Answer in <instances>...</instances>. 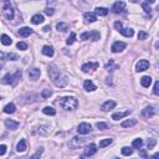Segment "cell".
<instances>
[{
  "instance_id": "obj_15",
  "label": "cell",
  "mask_w": 159,
  "mask_h": 159,
  "mask_svg": "<svg viewBox=\"0 0 159 159\" xmlns=\"http://www.w3.org/2000/svg\"><path fill=\"white\" fill-rule=\"evenodd\" d=\"M83 87H85V90L88 91V92H92V91L96 90V85H94L91 80H86L85 83H83Z\"/></svg>"
},
{
  "instance_id": "obj_16",
  "label": "cell",
  "mask_w": 159,
  "mask_h": 159,
  "mask_svg": "<svg viewBox=\"0 0 159 159\" xmlns=\"http://www.w3.org/2000/svg\"><path fill=\"white\" fill-rule=\"evenodd\" d=\"M5 126L9 128L10 131H15L19 127V123L15 122V121H13V119H6L5 121Z\"/></svg>"
},
{
  "instance_id": "obj_3",
  "label": "cell",
  "mask_w": 159,
  "mask_h": 159,
  "mask_svg": "<svg viewBox=\"0 0 159 159\" xmlns=\"http://www.w3.org/2000/svg\"><path fill=\"white\" fill-rule=\"evenodd\" d=\"M20 77H21V71L18 70L14 75H11V73L5 75V76H4V78H3V83H5V85L15 86V85H16V83L19 82Z\"/></svg>"
},
{
  "instance_id": "obj_20",
  "label": "cell",
  "mask_w": 159,
  "mask_h": 159,
  "mask_svg": "<svg viewBox=\"0 0 159 159\" xmlns=\"http://www.w3.org/2000/svg\"><path fill=\"white\" fill-rule=\"evenodd\" d=\"M31 22L34 25H39V24H41V22H44V16L40 15V14L34 15V16L31 18Z\"/></svg>"
},
{
  "instance_id": "obj_25",
  "label": "cell",
  "mask_w": 159,
  "mask_h": 159,
  "mask_svg": "<svg viewBox=\"0 0 159 159\" xmlns=\"http://www.w3.org/2000/svg\"><path fill=\"white\" fill-rule=\"evenodd\" d=\"M135 124H137V119H127L122 123V127L128 128V127H133V126H135Z\"/></svg>"
},
{
  "instance_id": "obj_27",
  "label": "cell",
  "mask_w": 159,
  "mask_h": 159,
  "mask_svg": "<svg viewBox=\"0 0 159 159\" xmlns=\"http://www.w3.org/2000/svg\"><path fill=\"white\" fill-rule=\"evenodd\" d=\"M56 29L59 30V31H62V32H65L69 30V25L66 24V22H59L57 25H56Z\"/></svg>"
},
{
  "instance_id": "obj_51",
  "label": "cell",
  "mask_w": 159,
  "mask_h": 159,
  "mask_svg": "<svg viewBox=\"0 0 159 159\" xmlns=\"http://www.w3.org/2000/svg\"><path fill=\"white\" fill-rule=\"evenodd\" d=\"M146 1L148 4H154V3H156V0H146Z\"/></svg>"
},
{
  "instance_id": "obj_31",
  "label": "cell",
  "mask_w": 159,
  "mask_h": 159,
  "mask_svg": "<svg viewBox=\"0 0 159 159\" xmlns=\"http://www.w3.org/2000/svg\"><path fill=\"white\" fill-rule=\"evenodd\" d=\"M100 32L98 31H96V30H94V31H91L90 32V39L92 40V41H97V40H100Z\"/></svg>"
},
{
  "instance_id": "obj_39",
  "label": "cell",
  "mask_w": 159,
  "mask_h": 159,
  "mask_svg": "<svg viewBox=\"0 0 159 159\" xmlns=\"http://www.w3.org/2000/svg\"><path fill=\"white\" fill-rule=\"evenodd\" d=\"M6 59L7 60H11V61H16V60H19V56L16 54H7L6 55Z\"/></svg>"
},
{
  "instance_id": "obj_46",
  "label": "cell",
  "mask_w": 159,
  "mask_h": 159,
  "mask_svg": "<svg viewBox=\"0 0 159 159\" xmlns=\"http://www.w3.org/2000/svg\"><path fill=\"white\" fill-rule=\"evenodd\" d=\"M5 153H6V146L1 144L0 146V156H4Z\"/></svg>"
},
{
  "instance_id": "obj_18",
  "label": "cell",
  "mask_w": 159,
  "mask_h": 159,
  "mask_svg": "<svg viewBox=\"0 0 159 159\" xmlns=\"http://www.w3.org/2000/svg\"><path fill=\"white\" fill-rule=\"evenodd\" d=\"M142 115L146 117V118H150V117L154 116V108L153 107H146L144 109H143Z\"/></svg>"
},
{
  "instance_id": "obj_40",
  "label": "cell",
  "mask_w": 159,
  "mask_h": 159,
  "mask_svg": "<svg viewBox=\"0 0 159 159\" xmlns=\"http://www.w3.org/2000/svg\"><path fill=\"white\" fill-rule=\"evenodd\" d=\"M16 46H18L19 50H22V51H24V50H26V49H28V44H26V42H22V41H21V42H18Z\"/></svg>"
},
{
  "instance_id": "obj_38",
  "label": "cell",
  "mask_w": 159,
  "mask_h": 159,
  "mask_svg": "<svg viewBox=\"0 0 159 159\" xmlns=\"http://www.w3.org/2000/svg\"><path fill=\"white\" fill-rule=\"evenodd\" d=\"M52 94V92L50 90H42V92H41V97L42 98H49Z\"/></svg>"
},
{
  "instance_id": "obj_10",
  "label": "cell",
  "mask_w": 159,
  "mask_h": 159,
  "mask_svg": "<svg viewBox=\"0 0 159 159\" xmlns=\"http://www.w3.org/2000/svg\"><path fill=\"white\" fill-rule=\"evenodd\" d=\"M98 69V62H87L85 65H82L81 70L83 72H90V71H93V70H97Z\"/></svg>"
},
{
  "instance_id": "obj_53",
  "label": "cell",
  "mask_w": 159,
  "mask_h": 159,
  "mask_svg": "<svg viewBox=\"0 0 159 159\" xmlns=\"http://www.w3.org/2000/svg\"><path fill=\"white\" fill-rule=\"evenodd\" d=\"M1 67H3V63H1V62H0V69H1Z\"/></svg>"
},
{
  "instance_id": "obj_41",
  "label": "cell",
  "mask_w": 159,
  "mask_h": 159,
  "mask_svg": "<svg viewBox=\"0 0 159 159\" xmlns=\"http://www.w3.org/2000/svg\"><path fill=\"white\" fill-rule=\"evenodd\" d=\"M148 37V34L144 32V31H139L138 34V40H146Z\"/></svg>"
},
{
  "instance_id": "obj_33",
  "label": "cell",
  "mask_w": 159,
  "mask_h": 159,
  "mask_svg": "<svg viewBox=\"0 0 159 159\" xmlns=\"http://www.w3.org/2000/svg\"><path fill=\"white\" fill-rule=\"evenodd\" d=\"M156 144H157V139H154V138H150V139H148V142H147L148 149H153L154 147H156Z\"/></svg>"
},
{
  "instance_id": "obj_7",
  "label": "cell",
  "mask_w": 159,
  "mask_h": 159,
  "mask_svg": "<svg viewBox=\"0 0 159 159\" xmlns=\"http://www.w3.org/2000/svg\"><path fill=\"white\" fill-rule=\"evenodd\" d=\"M97 147H96V144H93V143H91V144H88L85 148V150H83V156L85 157H91V156H93L94 153L97 152Z\"/></svg>"
},
{
  "instance_id": "obj_19",
  "label": "cell",
  "mask_w": 159,
  "mask_h": 159,
  "mask_svg": "<svg viewBox=\"0 0 159 159\" xmlns=\"http://www.w3.org/2000/svg\"><path fill=\"white\" fill-rule=\"evenodd\" d=\"M32 34V30L30 28H21L20 30H19V35L22 36V37H28Z\"/></svg>"
},
{
  "instance_id": "obj_6",
  "label": "cell",
  "mask_w": 159,
  "mask_h": 159,
  "mask_svg": "<svg viewBox=\"0 0 159 159\" xmlns=\"http://www.w3.org/2000/svg\"><path fill=\"white\" fill-rule=\"evenodd\" d=\"M126 46H127L126 42H122V41H116V42L112 45L111 50H112V52H115V54H117V52L123 51L124 49H126Z\"/></svg>"
},
{
  "instance_id": "obj_17",
  "label": "cell",
  "mask_w": 159,
  "mask_h": 159,
  "mask_svg": "<svg viewBox=\"0 0 159 159\" xmlns=\"http://www.w3.org/2000/svg\"><path fill=\"white\" fill-rule=\"evenodd\" d=\"M119 32L122 34L123 36H126V37H132V36L134 35V31L131 28H122V29L119 30Z\"/></svg>"
},
{
  "instance_id": "obj_47",
  "label": "cell",
  "mask_w": 159,
  "mask_h": 159,
  "mask_svg": "<svg viewBox=\"0 0 159 159\" xmlns=\"http://www.w3.org/2000/svg\"><path fill=\"white\" fill-rule=\"evenodd\" d=\"M81 40H90V32H83L81 35Z\"/></svg>"
},
{
  "instance_id": "obj_44",
  "label": "cell",
  "mask_w": 159,
  "mask_h": 159,
  "mask_svg": "<svg viewBox=\"0 0 159 159\" xmlns=\"http://www.w3.org/2000/svg\"><path fill=\"white\" fill-rule=\"evenodd\" d=\"M45 14L51 16V15H54V9H52V7H46V9H45Z\"/></svg>"
},
{
  "instance_id": "obj_26",
  "label": "cell",
  "mask_w": 159,
  "mask_h": 159,
  "mask_svg": "<svg viewBox=\"0 0 159 159\" xmlns=\"http://www.w3.org/2000/svg\"><path fill=\"white\" fill-rule=\"evenodd\" d=\"M15 109H16V108H15V104L14 103H9V104H6L5 107H4V112L11 115V113L15 112Z\"/></svg>"
},
{
  "instance_id": "obj_42",
  "label": "cell",
  "mask_w": 159,
  "mask_h": 159,
  "mask_svg": "<svg viewBox=\"0 0 159 159\" xmlns=\"http://www.w3.org/2000/svg\"><path fill=\"white\" fill-rule=\"evenodd\" d=\"M142 7L144 9L146 13H150V11H152V9H150V6L148 5V3H143V4H142Z\"/></svg>"
},
{
  "instance_id": "obj_22",
  "label": "cell",
  "mask_w": 159,
  "mask_h": 159,
  "mask_svg": "<svg viewBox=\"0 0 159 159\" xmlns=\"http://www.w3.org/2000/svg\"><path fill=\"white\" fill-rule=\"evenodd\" d=\"M85 20L86 22H94L97 20V16L94 13H86L85 14Z\"/></svg>"
},
{
  "instance_id": "obj_21",
  "label": "cell",
  "mask_w": 159,
  "mask_h": 159,
  "mask_svg": "<svg viewBox=\"0 0 159 159\" xmlns=\"http://www.w3.org/2000/svg\"><path fill=\"white\" fill-rule=\"evenodd\" d=\"M42 54L45 56H49V57H52L55 52H54V49H52L51 46H44L42 47Z\"/></svg>"
},
{
  "instance_id": "obj_4",
  "label": "cell",
  "mask_w": 159,
  "mask_h": 159,
  "mask_svg": "<svg viewBox=\"0 0 159 159\" xmlns=\"http://www.w3.org/2000/svg\"><path fill=\"white\" fill-rule=\"evenodd\" d=\"M3 14L7 20H11L14 18V7L11 5L10 0H4V5H3Z\"/></svg>"
},
{
  "instance_id": "obj_5",
  "label": "cell",
  "mask_w": 159,
  "mask_h": 159,
  "mask_svg": "<svg viewBox=\"0 0 159 159\" xmlns=\"http://www.w3.org/2000/svg\"><path fill=\"white\" fill-rule=\"evenodd\" d=\"M83 144H85V138H78V137H73L69 143L70 148H72V149H77L80 147H82Z\"/></svg>"
},
{
  "instance_id": "obj_12",
  "label": "cell",
  "mask_w": 159,
  "mask_h": 159,
  "mask_svg": "<svg viewBox=\"0 0 159 159\" xmlns=\"http://www.w3.org/2000/svg\"><path fill=\"white\" fill-rule=\"evenodd\" d=\"M115 107H116V102L115 101H107V102H104V103L102 104L101 109L103 112H108V111H111V109H113Z\"/></svg>"
},
{
  "instance_id": "obj_48",
  "label": "cell",
  "mask_w": 159,
  "mask_h": 159,
  "mask_svg": "<svg viewBox=\"0 0 159 159\" xmlns=\"http://www.w3.org/2000/svg\"><path fill=\"white\" fill-rule=\"evenodd\" d=\"M41 153H42V148H40V149H39V152H37V153L35 154V156H32V158H37V157H40V156H41Z\"/></svg>"
},
{
  "instance_id": "obj_9",
  "label": "cell",
  "mask_w": 159,
  "mask_h": 159,
  "mask_svg": "<svg viewBox=\"0 0 159 159\" xmlns=\"http://www.w3.org/2000/svg\"><path fill=\"white\" fill-rule=\"evenodd\" d=\"M91 129H92V127H91V124H88V123H81L77 127V132L80 134H87L91 132Z\"/></svg>"
},
{
  "instance_id": "obj_14",
  "label": "cell",
  "mask_w": 159,
  "mask_h": 159,
  "mask_svg": "<svg viewBox=\"0 0 159 159\" xmlns=\"http://www.w3.org/2000/svg\"><path fill=\"white\" fill-rule=\"evenodd\" d=\"M131 113V111L128 109V111H126V112H117V113H113L112 115V119H115V121H118V119H122V118H124L126 116H128Z\"/></svg>"
},
{
  "instance_id": "obj_32",
  "label": "cell",
  "mask_w": 159,
  "mask_h": 159,
  "mask_svg": "<svg viewBox=\"0 0 159 159\" xmlns=\"http://www.w3.org/2000/svg\"><path fill=\"white\" fill-rule=\"evenodd\" d=\"M112 143V139L111 138H106V139H102L100 142V148H104V147L109 146Z\"/></svg>"
},
{
  "instance_id": "obj_11",
  "label": "cell",
  "mask_w": 159,
  "mask_h": 159,
  "mask_svg": "<svg viewBox=\"0 0 159 159\" xmlns=\"http://www.w3.org/2000/svg\"><path fill=\"white\" fill-rule=\"evenodd\" d=\"M148 67H149V62L147 61V60H139V61L137 62L135 69H137L138 72H142V71H146Z\"/></svg>"
},
{
  "instance_id": "obj_13",
  "label": "cell",
  "mask_w": 159,
  "mask_h": 159,
  "mask_svg": "<svg viewBox=\"0 0 159 159\" xmlns=\"http://www.w3.org/2000/svg\"><path fill=\"white\" fill-rule=\"evenodd\" d=\"M40 70L39 69H31V70H29V77L30 80H32V81H35V80H37L40 77Z\"/></svg>"
},
{
  "instance_id": "obj_43",
  "label": "cell",
  "mask_w": 159,
  "mask_h": 159,
  "mask_svg": "<svg viewBox=\"0 0 159 159\" xmlns=\"http://www.w3.org/2000/svg\"><path fill=\"white\" fill-rule=\"evenodd\" d=\"M153 92H154V94H159V82L157 81L156 83H154V88H153Z\"/></svg>"
},
{
  "instance_id": "obj_49",
  "label": "cell",
  "mask_w": 159,
  "mask_h": 159,
  "mask_svg": "<svg viewBox=\"0 0 159 159\" xmlns=\"http://www.w3.org/2000/svg\"><path fill=\"white\" fill-rule=\"evenodd\" d=\"M139 154H141V157L147 158V152H146V150H141V153H139Z\"/></svg>"
},
{
  "instance_id": "obj_34",
  "label": "cell",
  "mask_w": 159,
  "mask_h": 159,
  "mask_svg": "<svg viewBox=\"0 0 159 159\" xmlns=\"http://www.w3.org/2000/svg\"><path fill=\"white\" fill-rule=\"evenodd\" d=\"M132 153H133V150H132L129 147H123V148H122V154H123V156L128 157V156H131Z\"/></svg>"
},
{
  "instance_id": "obj_45",
  "label": "cell",
  "mask_w": 159,
  "mask_h": 159,
  "mask_svg": "<svg viewBox=\"0 0 159 159\" xmlns=\"http://www.w3.org/2000/svg\"><path fill=\"white\" fill-rule=\"evenodd\" d=\"M115 28H116V30H118V31H119V30L123 28L122 22H121V21H116V22H115Z\"/></svg>"
},
{
  "instance_id": "obj_52",
  "label": "cell",
  "mask_w": 159,
  "mask_h": 159,
  "mask_svg": "<svg viewBox=\"0 0 159 159\" xmlns=\"http://www.w3.org/2000/svg\"><path fill=\"white\" fill-rule=\"evenodd\" d=\"M131 1H132V3H138L139 0H131Z\"/></svg>"
},
{
  "instance_id": "obj_24",
  "label": "cell",
  "mask_w": 159,
  "mask_h": 159,
  "mask_svg": "<svg viewBox=\"0 0 159 159\" xmlns=\"http://www.w3.org/2000/svg\"><path fill=\"white\" fill-rule=\"evenodd\" d=\"M150 83H152V77L150 76H144V77L141 78V85L143 87H146V88L150 86Z\"/></svg>"
},
{
  "instance_id": "obj_1",
  "label": "cell",
  "mask_w": 159,
  "mask_h": 159,
  "mask_svg": "<svg viewBox=\"0 0 159 159\" xmlns=\"http://www.w3.org/2000/svg\"><path fill=\"white\" fill-rule=\"evenodd\" d=\"M49 76L52 80V82L55 83V86L60 87V88H63L67 85V82H69L67 77L63 73L60 72V70L55 65H51L49 67Z\"/></svg>"
},
{
  "instance_id": "obj_37",
  "label": "cell",
  "mask_w": 159,
  "mask_h": 159,
  "mask_svg": "<svg viewBox=\"0 0 159 159\" xmlns=\"http://www.w3.org/2000/svg\"><path fill=\"white\" fill-rule=\"evenodd\" d=\"M96 127L98 128V129H101V131H104V129H107V128H108V124L107 123H103V122H98L96 124Z\"/></svg>"
},
{
  "instance_id": "obj_36",
  "label": "cell",
  "mask_w": 159,
  "mask_h": 159,
  "mask_svg": "<svg viewBox=\"0 0 159 159\" xmlns=\"http://www.w3.org/2000/svg\"><path fill=\"white\" fill-rule=\"evenodd\" d=\"M142 146H143V141H142L141 138L134 139V141H133V147H134V148H138V149H139Z\"/></svg>"
},
{
  "instance_id": "obj_8",
  "label": "cell",
  "mask_w": 159,
  "mask_h": 159,
  "mask_svg": "<svg viewBox=\"0 0 159 159\" xmlns=\"http://www.w3.org/2000/svg\"><path fill=\"white\" fill-rule=\"evenodd\" d=\"M124 7H126V4H124L123 1H117V3L113 4L111 10H112V13H115V14H119L124 10Z\"/></svg>"
},
{
  "instance_id": "obj_28",
  "label": "cell",
  "mask_w": 159,
  "mask_h": 159,
  "mask_svg": "<svg viewBox=\"0 0 159 159\" xmlns=\"http://www.w3.org/2000/svg\"><path fill=\"white\" fill-rule=\"evenodd\" d=\"M94 13H96L97 15H100V16H106V15L108 14V10L106 9V7H97Z\"/></svg>"
},
{
  "instance_id": "obj_35",
  "label": "cell",
  "mask_w": 159,
  "mask_h": 159,
  "mask_svg": "<svg viewBox=\"0 0 159 159\" xmlns=\"http://www.w3.org/2000/svg\"><path fill=\"white\" fill-rule=\"evenodd\" d=\"M75 39H76V34H75V32H71L70 37L66 40V44H67V45H72V44L75 42Z\"/></svg>"
},
{
  "instance_id": "obj_2",
  "label": "cell",
  "mask_w": 159,
  "mask_h": 159,
  "mask_svg": "<svg viewBox=\"0 0 159 159\" xmlns=\"http://www.w3.org/2000/svg\"><path fill=\"white\" fill-rule=\"evenodd\" d=\"M59 103H60V106H61L63 109H66V111H73V109L77 108L78 101H77L76 97L69 96V97H63V98H61V100L59 101Z\"/></svg>"
},
{
  "instance_id": "obj_50",
  "label": "cell",
  "mask_w": 159,
  "mask_h": 159,
  "mask_svg": "<svg viewBox=\"0 0 159 159\" xmlns=\"http://www.w3.org/2000/svg\"><path fill=\"white\" fill-rule=\"evenodd\" d=\"M42 30H44V31H49V30H50V26H49V25H47V26H45V28H44Z\"/></svg>"
},
{
  "instance_id": "obj_23",
  "label": "cell",
  "mask_w": 159,
  "mask_h": 159,
  "mask_svg": "<svg viewBox=\"0 0 159 159\" xmlns=\"http://www.w3.org/2000/svg\"><path fill=\"white\" fill-rule=\"evenodd\" d=\"M16 150L19 153L25 152V150H26V141H25V139H20V142H19L18 146H16Z\"/></svg>"
},
{
  "instance_id": "obj_30",
  "label": "cell",
  "mask_w": 159,
  "mask_h": 159,
  "mask_svg": "<svg viewBox=\"0 0 159 159\" xmlns=\"http://www.w3.org/2000/svg\"><path fill=\"white\" fill-rule=\"evenodd\" d=\"M1 42H3V45H5V46H9V45H11V39L7 35H1Z\"/></svg>"
},
{
  "instance_id": "obj_29",
  "label": "cell",
  "mask_w": 159,
  "mask_h": 159,
  "mask_svg": "<svg viewBox=\"0 0 159 159\" xmlns=\"http://www.w3.org/2000/svg\"><path fill=\"white\" fill-rule=\"evenodd\" d=\"M42 112L45 113V115H47V116H55L56 115V111L52 107H45L42 109Z\"/></svg>"
}]
</instances>
